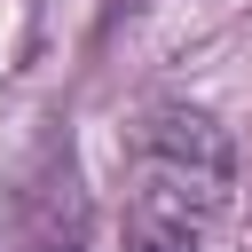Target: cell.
Masks as SVG:
<instances>
[{
	"label": "cell",
	"instance_id": "1",
	"mask_svg": "<svg viewBox=\"0 0 252 252\" xmlns=\"http://www.w3.org/2000/svg\"><path fill=\"white\" fill-rule=\"evenodd\" d=\"M126 181H134V205H142L150 228L197 236L228 205L236 158H228V134L205 110H150L126 142Z\"/></svg>",
	"mask_w": 252,
	"mask_h": 252
},
{
	"label": "cell",
	"instance_id": "2",
	"mask_svg": "<svg viewBox=\"0 0 252 252\" xmlns=\"http://www.w3.org/2000/svg\"><path fill=\"white\" fill-rule=\"evenodd\" d=\"M134 252H197V236H181V228H142Z\"/></svg>",
	"mask_w": 252,
	"mask_h": 252
}]
</instances>
